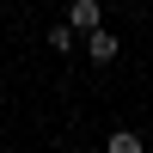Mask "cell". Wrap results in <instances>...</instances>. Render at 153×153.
I'll use <instances>...</instances> for the list:
<instances>
[{"mask_svg":"<svg viewBox=\"0 0 153 153\" xmlns=\"http://www.w3.org/2000/svg\"><path fill=\"white\" fill-rule=\"evenodd\" d=\"M49 49H55V55H68V49H74V25H55V31H49Z\"/></svg>","mask_w":153,"mask_h":153,"instance_id":"cell-4","label":"cell"},{"mask_svg":"<svg viewBox=\"0 0 153 153\" xmlns=\"http://www.w3.org/2000/svg\"><path fill=\"white\" fill-rule=\"evenodd\" d=\"M98 19H104V6H98V0H74V6H68V25H74V31H92Z\"/></svg>","mask_w":153,"mask_h":153,"instance_id":"cell-2","label":"cell"},{"mask_svg":"<svg viewBox=\"0 0 153 153\" xmlns=\"http://www.w3.org/2000/svg\"><path fill=\"white\" fill-rule=\"evenodd\" d=\"M110 153H141V135H135V129H117V135H110Z\"/></svg>","mask_w":153,"mask_h":153,"instance_id":"cell-3","label":"cell"},{"mask_svg":"<svg viewBox=\"0 0 153 153\" xmlns=\"http://www.w3.org/2000/svg\"><path fill=\"white\" fill-rule=\"evenodd\" d=\"M86 55H92L98 68H104V61H117V37H110V31H98V25H92V31H86Z\"/></svg>","mask_w":153,"mask_h":153,"instance_id":"cell-1","label":"cell"}]
</instances>
